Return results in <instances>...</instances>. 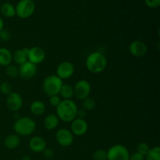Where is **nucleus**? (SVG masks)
Masks as SVG:
<instances>
[{
	"label": "nucleus",
	"instance_id": "obj_20",
	"mask_svg": "<svg viewBox=\"0 0 160 160\" xmlns=\"http://www.w3.org/2000/svg\"><path fill=\"white\" fill-rule=\"evenodd\" d=\"M59 95L60 96L62 100H70L74 96L73 93V87L70 84H63L61 87L60 91H59Z\"/></svg>",
	"mask_w": 160,
	"mask_h": 160
},
{
	"label": "nucleus",
	"instance_id": "obj_17",
	"mask_svg": "<svg viewBox=\"0 0 160 160\" xmlns=\"http://www.w3.org/2000/svg\"><path fill=\"white\" fill-rule=\"evenodd\" d=\"M59 123V119L56 114H48L44 119L43 124L47 131H53L56 129Z\"/></svg>",
	"mask_w": 160,
	"mask_h": 160
},
{
	"label": "nucleus",
	"instance_id": "obj_8",
	"mask_svg": "<svg viewBox=\"0 0 160 160\" xmlns=\"http://www.w3.org/2000/svg\"><path fill=\"white\" fill-rule=\"evenodd\" d=\"M70 130L67 128H60L56 133V139L59 145L62 147H69L73 144L74 137Z\"/></svg>",
	"mask_w": 160,
	"mask_h": 160
},
{
	"label": "nucleus",
	"instance_id": "obj_24",
	"mask_svg": "<svg viewBox=\"0 0 160 160\" xmlns=\"http://www.w3.org/2000/svg\"><path fill=\"white\" fill-rule=\"evenodd\" d=\"M6 74L7 75V77L10 78H16L19 76V70L18 67L15 65H10L7 66L6 67Z\"/></svg>",
	"mask_w": 160,
	"mask_h": 160
},
{
	"label": "nucleus",
	"instance_id": "obj_1",
	"mask_svg": "<svg viewBox=\"0 0 160 160\" xmlns=\"http://www.w3.org/2000/svg\"><path fill=\"white\" fill-rule=\"evenodd\" d=\"M78 106L72 99L62 100L56 107V115L59 119L65 123H71L77 118Z\"/></svg>",
	"mask_w": 160,
	"mask_h": 160
},
{
	"label": "nucleus",
	"instance_id": "obj_3",
	"mask_svg": "<svg viewBox=\"0 0 160 160\" xmlns=\"http://www.w3.org/2000/svg\"><path fill=\"white\" fill-rule=\"evenodd\" d=\"M37 128L36 122L28 117L17 118L13 123V130L19 136H29L34 132Z\"/></svg>",
	"mask_w": 160,
	"mask_h": 160
},
{
	"label": "nucleus",
	"instance_id": "obj_14",
	"mask_svg": "<svg viewBox=\"0 0 160 160\" xmlns=\"http://www.w3.org/2000/svg\"><path fill=\"white\" fill-rule=\"evenodd\" d=\"M19 76L21 77L23 79H31L34 78L38 72L37 65L32 63V62H26L25 63L22 64L18 67Z\"/></svg>",
	"mask_w": 160,
	"mask_h": 160
},
{
	"label": "nucleus",
	"instance_id": "obj_28",
	"mask_svg": "<svg viewBox=\"0 0 160 160\" xmlns=\"http://www.w3.org/2000/svg\"><path fill=\"white\" fill-rule=\"evenodd\" d=\"M150 148H151L149 147V145L147 143H145V142H140V143L137 145V152H138L141 153V154L144 155V156H145V155L148 153V152L149 151Z\"/></svg>",
	"mask_w": 160,
	"mask_h": 160
},
{
	"label": "nucleus",
	"instance_id": "obj_29",
	"mask_svg": "<svg viewBox=\"0 0 160 160\" xmlns=\"http://www.w3.org/2000/svg\"><path fill=\"white\" fill-rule=\"evenodd\" d=\"M61 101H62V98H60V96L59 95H53V96L49 97V103L53 107H57L59 103L61 102Z\"/></svg>",
	"mask_w": 160,
	"mask_h": 160
},
{
	"label": "nucleus",
	"instance_id": "obj_26",
	"mask_svg": "<svg viewBox=\"0 0 160 160\" xmlns=\"http://www.w3.org/2000/svg\"><path fill=\"white\" fill-rule=\"evenodd\" d=\"M12 92V85L9 84L7 81H4V82L0 84V92L4 95H9L11 92Z\"/></svg>",
	"mask_w": 160,
	"mask_h": 160
},
{
	"label": "nucleus",
	"instance_id": "obj_27",
	"mask_svg": "<svg viewBox=\"0 0 160 160\" xmlns=\"http://www.w3.org/2000/svg\"><path fill=\"white\" fill-rule=\"evenodd\" d=\"M92 156L94 160H107V152L99 148L95 151Z\"/></svg>",
	"mask_w": 160,
	"mask_h": 160
},
{
	"label": "nucleus",
	"instance_id": "obj_16",
	"mask_svg": "<svg viewBox=\"0 0 160 160\" xmlns=\"http://www.w3.org/2000/svg\"><path fill=\"white\" fill-rule=\"evenodd\" d=\"M28 50H29L28 48H23L14 52V53L12 54V61L19 66L28 62Z\"/></svg>",
	"mask_w": 160,
	"mask_h": 160
},
{
	"label": "nucleus",
	"instance_id": "obj_22",
	"mask_svg": "<svg viewBox=\"0 0 160 160\" xmlns=\"http://www.w3.org/2000/svg\"><path fill=\"white\" fill-rule=\"evenodd\" d=\"M0 11L4 17L12 18L16 16V8L12 4L9 2H5L2 4Z\"/></svg>",
	"mask_w": 160,
	"mask_h": 160
},
{
	"label": "nucleus",
	"instance_id": "obj_21",
	"mask_svg": "<svg viewBox=\"0 0 160 160\" xmlns=\"http://www.w3.org/2000/svg\"><path fill=\"white\" fill-rule=\"evenodd\" d=\"M30 109H31V112L34 115L41 116L45 113L46 106H45V104L43 102L36 100V101H34L31 103V106H30Z\"/></svg>",
	"mask_w": 160,
	"mask_h": 160
},
{
	"label": "nucleus",
	"instance_id": "obj_2",
	"mask_svg": "<svg viewBox=\"0 0 160 160\" xmlns=\"http://www.w3.org/2000/svg\"><path fill=\"white\" fill-rule=\"evenodd\" d=\"M86 67L92 73H99L104 71L107 66V59L102 53L94 52L86 59Z\"/></svg>",
	"mask_w": 160,
	"mask_h": 160
},
{
	"label": "nucleus",
	"instance_id": "obj_10",
	"mask_svg": "<svg viewBox=\"0 0 160 160\" xmlns=\"http://www.w3.org/2000/svg\"><path fill=\"white\" fill-rule=\"evenodd\" d=\"M45 56H46V53L45 50L40 46H34L28 50V61L35 65L42 63L45 59Z\"/></svg>",
	"mask_w": 160,
	"mask_h": 160
},
{
	"label": "nucleus",
	"instance_id": "obj_12",
	"mask_svg": "<svg viewBox=\"0 0 160 160\" xmlns=\"http://www.w3.org/2000/svg\"><path fill=\"white\" fill-rule=\"evenodd\" d=\"M128 49H129L130 53L133 56L137 58H142L146 55L147 52H148V47H147L146 44L142 41L135 40L133 41L130 44Z\"/></svg>",
	"mask_w": 160,
	"mask_h": 160
},
{
	"label": "nucleus",
	"instance_id": "obj_33",
	"mask_svg": "<svg viewBox=\"0 0 160 160\" xmlns=\"http://www.w3.org/2000/svg\"><path fill=\"white\" fill-rule=\"evenodd\" d=\"M129 160H145V156L141 153L135 152H133L132 154H130Z\"/></svg>",
	"mask_w": 160,
	"mask_h": 160
},
{
	"label": "nucleus",
	"instance_id": "obj_4",
	"mask_svg": "<svg viewBox=\"0 0 160 160\" xmlns=\"http://www.w3.org/2000/svg\"><path fill=\"white\" fill-rule=\"evenodd\" d=\"M62 84V80H61L59 77L56 75H49L44 79L42 88L45 95L51 97L59 95Z\"/></svg>",
	"mask_w": 160,
	"mask_h": 160
},
{
	"label": "nucleus",
	"instance_id": "obj_23",
	"mask_svg": "<svg viewBox=\"0 0 160 160\" xmlns=\"http://www.w3.org/2000/svg\"><path fill=\"white\" fill-rule=\"evenodd\" d=\"M145 160H160V148L156 146L154 148H150L145 156Z\"/></svg>",
	"mask_w": 160,
	"mask_h": 160
},
{
	"label": "nucleus",
	"instance_id": "obj_31",
	"mask_svg": "<svg viewBox=\"0 0 160 160\" xmlns=\"http://www.w3.org/2000/svg\"><path fill=\"white\" fill-rule=\"evenodd\" d=\"M11 34L7 30L3 28L1 31H0V40L3 41V42H7L10 39Z\"/></svg>",
	"mask_w": 160,
	"mask_h": 160
},
{
	"label": "nucleus",
	"instance_id": "obj_25",
	"mask_svg": "<svg viewBox=\"0 0 160 160\" xmlns=\"http://www.w3.org/2000/svg\"><path fill=\"white\" fill-rule=\"evenodd\" d=\"M82 105L83 108H84V110H92V109H95V101L94 100V98H90V97H88L85 99L82 100Z\"/></svg>",
	"mask_w": 160,
	"mask_h": 160
},
{
	"label": "nucleus",
	"instance_id": "obj_6",
	"mask_svg": "<svg viewBox=\"0 0 160 160\" xmlns=\"http://www.w3.org/2000/svg\"><path fill=\"white\" fill-rule=\"evenodd\" d=\"M130 152L123 145H115L107 151V160H129Z\"/></svg>",
	"mask_w": 160,
	"mask_h": 160
},
{
	"label": "nucleus",
	"instance_id": "obj_34",
	"mask_svg": "<svg viewBox=\"0 0 160 160\" xmlns=\"http://www.w3.org/2000/svg\"><path fill=\"white\" fill-rule=\"evenodd\" d=\"M4 28V21H3L2 18L0 17V31Z\"/></svg>",
	"mask_w": 160,
	"mask_h": 160
},
{
	"label": "nucleus",
	"instance_id": "obj_13",
	"mask_svg": "<svg viewBox=\"0 0 160 160\" xmlns=\"http://www.w3.org/2000/svg\"><path fill=\"white\" fill-rule=\"evenodd\" d=\"M88 130V124L84 119L76 118L71 122L70 124V131L73 135L83 136L87 133Z\"/></svg>",
	"mask_w": 160,
	"mask_h": 160
},
{
	"label": "nucleus",
	"instance_id": "obj_30",
	"mask_svg": "<svg viewBox=\"0 0 160 160\" xmlns=\"http://www.w3.org/2000/svg\"><path fill=\"white\" fill-rule=\"evenodd\" d=\"M145 5L152 9H156L160 6V0H145Z\"/></svg>",
	"mask_w": 160,
	"mask_h": 160
},
{
	"label": "nucleus",
	"instance_id": "obj_5",
	"mask_svg": "<svg viewBox=\"0 0 160 160\" xmlns=\"http://www.w3.org/2000/svg\"><path fill=\"white\" fill-rule=\"evenodd\" d=\"M15 8L17 17L21 19H27L34 13L35 5L32 0H20Z\"/></svg>",
	"mask_w": 160,
	"mask_h": 160
},
{
	"label": "nucleus",
	"instance_id": "obj_19",
	"mask_svg": "<svg viewBox=\"0 0 160 160\" xmlns=\"http://www.w3.org/2000/svg\"><path fill=\"white\" fill-rule=\"evenodd\" d=\"M20 136L17 134H9V135L6 136V138L4 140V145L6 148L8 149H15L16 148L20 145Z\"/></svg>",
	"mask_w": 160,
	"mask_h": 160
},
{
	"label": "nucleus",
	"instance_id": "obj_15",
	"mask_svg": "<svg viewBox=\"0 0 160 160\" xmlns=\"http://www.w3.org/2000/svg\"><path fill=\"white\" fill-rule=\"evenodd\" d=\"M29 148L33 152L41 153L47 147L46 141L44 138L41 136H35L30 139L29 141Z\"/></svg>",
	"mask_w": 160,
	"mask_h": 160
},
{
	"label": "nucleus",
	"instance_id": "obj_11",
	"mask_svg": "<svg viewBox=\"0 0 160 160\" xmlns=\"http://www.w3.org/2000/svg\"><path fill=\"white\" fill-rule=\"evenodd\" d=\"M6 106L9 110L17 112L23 106V98L19 93L12 92L6 98Z\"/></svg>",
	"mask_w": 160,
	"mask_h": 160
},
{
	"label": "nucleus",
	"instance_id": "obj_18",
	"mask_svg": "<svg viewBox=\"0 0 160 160\" xmlns=\"http://www.w3.org/2000/svg\"><path fill=\"white\" fill-rule=\"evenodd\" d=\"M12 62V54L7 48H0V66L6 67Z\"/></svg>",
	"mask_w": 160,
	"mask_h": 160
},
{
	"label": "nucleus",
	"instance_id": "obj_7",
	"mask_svg": "<svg viewBox=\"0 0 160 160\" xmlns=\"http://www.w3.org/2000/svg\"><path fill=\"white\" fill-rule=\"evenodd\" d=\"M92 91L90 83L86 80H80L73 86L74 96L79 100H84L89 97Z\"/></svg>",
	"mask_w": 160,
	"mask_h": 160
},
{
	"label": "nucleus",
	"instance_id": "obj_32",
	"mask_svg": "<svg viewBox=\"0 0 160 160\" xmlns=\"http://www.w3.org/2000/svg\"><path fill=\"white\" fill-rule=\"evenodd\" d=\"M42 153H43L44 157L46 158L47 159H52L54 156V152H53V150L51 148H48V147L45 148V149L42 152Z\"/></svg>",
	"mask_w": 160,
	"mask_h": 160
},
{
	"label": "nucleus",
	"instance_id": "obj_35",
	"mask_svg": "<svg viewBox=\"0 0 160 160\" xmlns=\"http://www.w3.org/2000/svg\"><path fill=\"white\" fill-rule=\"evenodd\" d=\"M22 160H31V157H30V156H23V157H22Z\"/></svg>",
	"mask_w": 160,
	"mask_h": 160
},
{
	"label": "nucleus",
	"instance_id": "obj_9",
	"mask_svg": "<svg viewBox=\"0 0 160 160\" xmlns=\"http://www.w3.org/2000/svg\"><path fill=\"white\" fill-rule=\"evenodd\" d=\"M75 72L74 65L69 61H63L56 68V76L61 80H67L71 78Z\"/></svg>",
	"mask_w": 160,
	"mask_h": 160
}]
</instances>
